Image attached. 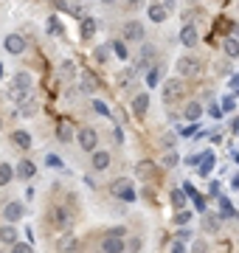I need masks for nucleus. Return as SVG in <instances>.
Listing matches in <instances>:
<instances>
[{
  "label": "nucleus",
  "instance_id": "f257e3e1",
  "mask_svg": "<svg viewBox=\"0 0 239 253\" xmlns=\"http://www.w3.org/2000/svg\"><path fill=\"white\" fill-rule=\"evenodd\" d=\"M31 96V73L28 71H17L11 79V99L14 101H26Z\"/></svg>",
  "mask_w": 239,
  "mask_h": 253
},
{
  "label": "nucleus",
  "instance_id": "f03ea898",
  "mask_svg": "<svg viewBox=\"0 0 239 253\" xmlns=\"http://www.w3.org/2000/svg\"><path fill=\"white\" fill-rule=\"evenodd\" d=\"M110 194L119 200H127V203H132L135 200V186H132V180H127V177H121V180H116L110 186Z\"/></svg>",
  "mask_w": 239,
  "mask_h": 253
},
{
  "label": "nucleus",
  "instance_id": "7ed1b4c3",
  "mask_svg": "<svg viewBox=\"0 0 239 253\" xmlns=\"http://www.w3.org/2000/svg\"><path fill=\"white\" fill-rule=\"evenodd\" d=\"M152 59H155V45H149V42H144V45H141L138 59L132 62V71H135V73H138V71H149V65H152Z\"/></svg>",
  "mask_w": 239,
  "mask_h": 253
},
{
  "label": "nucleus",
  "instance_id": "20e7f679",
  "mask_svg": "<svg viewBox=\"0 0 239 253\" xmlns=\"http://www.w3.org/2000/svg\"><path fill=\"white\" fill-rule=\"evenodd\" d=\"M76 141H79V146H82L84 152H93V149H96V144H99V132H96L93 126H84V129H79Z\"/></svg>",
  "mask_w": 239,
  "mask_h": 253
},
{
  "label": "nucleus",
  "instance_id": "39448f33",
  "mask_svg": "<svg viewBox=\"0 0 239 253\" xmlns=\"http://www.w3.org/2000/svg\"><path fill=\"white\" fill-rule=\"evenodd\" d=\"M175 68H177V73H180V76H194V73L200 71V62H197L194 56H180Z\"/></svg>",
  "mask_w": 239,
  "mask_h": 253
},
{
  "label": "nucleus",
  "instance_id": "423d86ee",
  "mask_svg": "<svg viewBox=\"0 0 239 253\" xmlns=\"http://www.w3.org/2000/svg\"><path fill=\"white\" fill-rule=\"evenodd\" d=\"M124 40H127V42H138V40H144V26H141L138 20L124 23Z\"/></svg>",
  "mask_w": 239,
  "mask_h": 253
},
{
  "label": "nucleus",
  "instance_id": "0eeeda50",
  "mask_svg": "<svg viewBox=\"0 0 239 253\" xmlns=\"http://www.w3.org/2000/svg\"><path fill=\"white\" fill-rule=\"evenodd\" d=\"M23 214H26V206H23L20 200H11V203H6V208H3V217L9 219V222L23 219Z\"/></svg>",
  "mask_w": 239,
  "mask_h": 253
},
{
  "label": "nucleus",
  "instance_id": "6e6552de",
  "mask_svg": "<svg viewBox=\"0 0 239 253\" xmlns=\"http://www.w3.org/2000/svg\"><path fill=\"white\" fill-rule=\"evenodd\" d=\"M51 222H54V228H71V214H68V208L65 206H56L54 211H51Z\"/></svg>",
  "mask_w": 239,
  "mask_h": 253
},
{
  "label": "nucleus",
  "instance_id": "1a4fd4ad",
  "mask_svg": "<svg viewBox=\"0 0 239 253\" xmlns=\"http://www.w3.org/2000/svg\"><path fill=\"white\" fill-rule=\"evenodd\" d=\"M180 93H183V84H180L177 79H169L163 84V101L166 104H172L175 99H180Z\"/></svg>",
  "mask_w": 239,
  "mask_h": 253
},
{
  "label": "nucleus",
  "instance_id": "9d476101",
  "mask_svg": "<svg viewBox=\"0 0 239 253\" xmlns=\"http://www.w3.org/2000/svg\"><path fill=\"white\" fill-rule=\"evenodd\" d=\"M3 45H6V51H9V54H23V51H26V40H23L20 34H9Z\"/></svg>",
  "mask_w": 239,
  "mask_h": 253
},
{
  "label": "nucleus",
  "instance_id": "9b49d317",
  "mask_svg": "<svg viewBox=\"0 0 239 253\" xmlns=\"http://www.w3.org/2000/svg\"><path fill=\"white\" fill-rule=\"evenodd\" d=\"M197 40H200V34H197V28H194V26H183V28H180V42H183L186 48H194V45H197Z\"/></svg>",
  "mask_w": 239,
  "mask_h": 253
},
{
  "label": "nucleus",
  "instance_id": "f8f14e48",
  "mask_svg": "<svg viewBox=\"0 0 239 253\" xmlns=\"http://www.w3.org/2000/svg\"><path fill=\"white\" fill-rule=\"evenodd\" d=\"M127 248V245L121 242V236H113V234H107V239L101 242V251H107V253H121Z\"/></svg>",
  "mask_w": 239,
  "mask_h": 253
},
{
  "label": "nucleus",
  "instance_id": "ddd939ff",
  "mask_svg": "<svg viewBox=\"0 0 239 253\" xmlns=\"http://www.w3.org/2000/svg\"><path fill=\"white\" fill-rule=\"evenodd\" d=\"M17 242V228L6 222V225H0V245H14Z\"/></svg>",
  "mask_w": 239,
  "mask_h": 253
},
{
  "label": "nucleus",
  "instance_id": "4468645a",
  "mask_svg": "<svg viewBox=\"0 0 239 253\" xmlns=\"http://www.w3.org/2000/svg\"><path fill=\"white\" fill-rule=\"evenodd\" d=\"M37 110H40V104L34 99H31V96H28L26 101H20V113L17 116H23V118H34L37 116Z\"/></svg>",
  "mask_w": 239,
  "mask_h": 253
},
{
  "label": "nucleus",
  "instance_id": "2eb2a0df",
  "mask_svg": "<svg viewBox=\"0 0 239 253\" xmlns=\"http://www.w3.org/2000/svg\"><path fill=\"white\" fill-rule=\"evenodd\" d=\"M93 169H96V172H104V169H107V166H110V152H96V149H93Z\"/></svg>",
  "mask_w": 239,
  "mask_h": 253
},
{
  "label": "nucleus",
  "instance_id": "dca6fc26",
  "mask_svg": "<svg viewBox=\"0 0 239 253\" xmlns=\"http://www.w3.org/2000/svg\"><path fill=\"white\" fill-rule=\"evenodd\" d=\"M222 225V217H217V214H202V228L208 231V234H217Z\"/></svg>",
  "mask_w": 239,
  "mask_h": 253
},
{
  "label": "nucleus",
  "instance_id": "f3484780",
  "mask_svg": "<svg viewBox=\"0 0 239 253\" xmlns=\"http://www.w3.org/2000/svg\"><path fill=\"white\" fill-rule=\"evenodd\" d=\"M166 17H169V11H166L163 3H152V6H149V20H152V23H163Z\"/></svg>",
  "mask_w": 239,
  "mask_h": 253
},
{
  "label": "nucleus",
  "instance_id": "a211bd4d",
  "mask_svg": "<svg viewBox=\"0 0 239 253\" xmlns=\"http://www.w3.org/2000/svg\"><path fill=\"white\" fill-rule=\"evenodd\" d=\"M147 107H149V93H138V96L132 99V113H135V116H144Z\"/></svg>",
  "mask_w": 239,
  "mask_h": 253
},
{
  "label": "nucleus",
  "instance_id": "6ab92c4d",
  "mask_svg": "<svg viewBox=\"0 0 239 253\" xmlns=\"http://www.w3.org/2000/svg\"><path fill=\"white\" fill-rule=\"evenodd\" d=\"M222 51H225L231 59H237L239 56V40L237 37H225V40H222Z\"/></svg>",
  "mask_w": 239,
  "mask_h": 253
},
{
  "label": "nucleus",
  "instance_id": "aec40b11",
  "mask_svg": "<svg viewBox=\"0 0 239 253\" xmlns=\"http://www.w3.org/2000/svg\"><path fill=\"white\" fill-rule=\"evenodd\" d=\"M183 116L189 118V121H200L202 104H200V101H189V104H186V110H183Z\"/></svg>",
  "mask_w": 239,
  "mask_h": 253
},
{
  "label": "nucleus",
  "instance_id": "412c9836",
  "mask_svg": "<svg viewBox=\"0 0 239 253\" xmlns=\"http://www.w3.org/2000/svg\"><path fill=\"white\" fill-rule=\"evenodd\" d=\"M197 169H200V174L205 177V174L214 169V152H202V158H200V163H197Z\"/></svg>",
  "mask_w": 239,
  "mask_h": 253
},
{
  "label": "nucleus",
  "instance_id": "4be33fe9",
  "mask_svg": "<svg viewBox=\"0 0 239 253\" xmlns=\"http://www.w3.org/2000/svg\"><path fill=\"white\" fill-rule=\"evenodd\" d=\"M183 191H186V197H192V200H194V206L200 208V211H205V197L194 191V186H192V183H186V186H183Z\"/></svg>",
  "mask_w": 239,
  "mask_h": 253
},
{
  "label": "nucleus",
  "instance_id": "5701e85b",
  "mask_svg": "<svg viewBox=\"0 0 239 253\" xmlns=\"http://www.w3.org/2000/svg\"><path fill=\"white\" fill-rule=\"evenodd\" d=\"M11 144L20 146V149H31V135H28V132H23V129H17V132L11 135Z\"/></svg>",
  "mask_w": 239,
  "mask_h": 253
},
{
  "label": "nucleus",
  "instance_id": "b1692460",
  "mask_svg": "<svg viewBox=\"0 0 239 253\" xmlns=\"http://www.w3.org/2000/svg\"><path fill=\"white\" fill-rule=\"evenodd\" d=\"M56 135H59V141H62V144L74 141V126L68 124V121H62V124L56 126Z\"/></svg>",
  "mask_w": 239,
  "mask_h": 253
},
{
  "label": "nucleus",
  "instance_id": "393cba45",
  "mask_svg": "<svg viewBox=\"0 0 239 253\" xmlns=\"http://www.w3.org/2000/svg\"><path fill=\"white\" fill-rule=\"evenodd\" d=\"M59 76H62L65 82H71V79L76 76V65L71 62V59H65V62L59 65Z\"/></svg>",
  "mask_w": 239,
  "mask_h": 253
},
{
  "label": "nucleus",
  "instance_id": "a878e982",
  "mask_svg": "<svg viewBox=\"0 0 239 253\" xmlns=\"http://www.w3.org/2000/svg\"><path fill=\"white\" fill-rule=\"evenodd\" d=\"M34 172H37V169H34L31 161H20V166L14 169V174H20V177H34Z\"/></svg>",
  "mask_w": 239,
  "mask_h": 253
},
{
  "label": "nucleus",
  "instance_id": "bb28decb",
  "mask_svg": "<svg viewBox=\"0 0 239 253\" xmlns=\"http://www.w3.org/2000/svg\"><path fill=\"white\" fill-rule=\"evenodd\" d=\"M160 79H163V73H160V68H155V65H149L147 84H149V87H155V84H160Z\"/></svg>",
  "mask_w": 239,
  "mask_h": 253
},
{
  "label": "nucleus",
  "instance_id": "cd10ccee",
  "mask_svg": "<svg viewBox=\"0 0 239 253\" xmlns=\"http://www.w3.org/2000/svg\"><path fill=\"white\" fill-rule=\"evenodd\" d=\"M11 177H14V169H11L9 163H0V186H9Z\"/></svg>",
  "mask_w": 239,
  "mask_h": 253
},
{
  "label": "nucleus",
  "instance_id": "c85d7f7f",
  "mask_svg": "<svg viewBox=\"0 0 239 253\" xmlns=\"http://www.w3.org/2000/svg\"><path fill=\"white\" fill-rule=\"evenodd\" d=\"M220 217H237V211H234L228 197H220Z\"/></svg>",
  "mask_w": 239,
  "mask_h": 253
},
{
  "label": "nucleus",
  "instance_id": "c756f323",
  "mask_svg": "<svg viewBox=\"0 0 239 253\" xmlns=\"http://www.w3.org/2000/svg\"><path fill=\"white\" fill-rule=\"evenodd\" d=\"M172 206H175V208H186V191L183 189L172 191Z\"/></svg>",
  "mask_w": 239,
  "mask_h": 253
},
{
  "label": "nucleus",
  "instance_id": "7c9ffc66",
  "mask_svg": "<svg viewBox=\"0 0 239 253\" xmlns=\"http://www.w3.org/2000/svg\"><path fill=\"white\" fill-rule=\"evenodd\" d=\"M79 87H82V93H96V79L93 76H82Z\"/></svg>",
  "mask_w": 239,
  "mask_h": 253
},
{
  "label": "nucleus",
  "instance_id": "2f4dec72",
  "mask_svg": "<svg viewBox=\"0 0 239 253\" xmlns=\"http://www.w3.org/2000/svg\"><path fill=\"white\" fill-rule=\"evenodd\" d=\"M177 163H180V155H177V152H169V155L163 158V166H166V169H172V166H177Z\"/></svg>",
  "mask_w": 239,
  "mask_h": 253
},
{
  "label": "nucleus",
  "instance_id": "473e14b6",
  "mask_svg": "<svg viewBox=\"0 0 239 253\" xmlns=\"http://www.w3.org/2000/svg\"><path fill=\"white\" fill-rule=\"evenodd\" d=\"M113 48H116V56H119V59H127V56H129V51H127L124 42H113Z\"/></svg>",
  "mask_w": 239,
  "mask_h": 253
},
{
  "label": "nucleus",
  "instance_id": "72a5a7b5",
  "mask_svg": "<svg viewBox=\"0 0 239 253\" xmlns=\"http://www.w3.org/2000/svg\"><path fill=\"white\" fill-rule=\"evenodd\" d=\"M93 31H96V23H93V20H84V23H82V34L84 37H93Z\"/></svg>",
  "mask_w": 239,
  "mask_h": 253
},
{
  "label": "nucleus",
  "instance_id": "f704fd0d",
  "mask_svg": "<svg viewBox=\"0 0 239 253\" xmlns=\"http://www.w3.org/2000/svg\"><path fill=\"white\" fill-rule=\"evenodd\" d=\"M107 56H110V45H99V51H96V59H99V62H104Z\"/></svg>",
  "mask_w": 239,
  "mask_h": 253
},
{
  "label": "nucleus",
  "instance_id": "c9c22d12",
  "mask_svg": "<svg viewBox=\"0 0 239 253\" xmlns=\"http://www.w3.org/2000/svg\"><path fill=\"white\" fill-rule=\"evenodd\" d=\"M189 219H192V214H189L186 208H177V222H180V225H186Z\"/></svg>",
  "mask_w": 239,
  "mask_h": 253
},
{
  "label": "nucleus",
  "instance_id": "e433bc0d",
  "mask_svg": "<svg viewBox=\"0 0 239 253\" xmlns=\"http://www.w3.org/2000/svg\"><path fill=\"white\" fill-rule=\"evenodd\" d=\"M11 248H14V253H31V245H26V242H14Z\"/></svg>",
  "mask_w": 239,
  "mask_h": 253
},
{
  "label": "nucleus",
  "instance_id": "4c0bfd02",
  "mask_svg": "<svg viewBox=\"0 0 239 253\" xmlns=\"http://www.w3.org/2000/svg\"><path fill=\"white\" fill-rule=\"evenodd\" d=\"M93 110H96V113H101V116H110L107 104H101V101H93Z\"/></svg>",
  "mask_w": 239,
  "mask_h": 253
},
{
  "label": "nucleus",
  "instance_id": "58836bf2",
  "mask_svg": "<svg viewBox=\"0 0 239 253\" xmlns=\"http://www.w3.org/2000/svg\"><path fill=\"white\" fill-rule=\"evenodd\" d=\"M48 31H51V34H59V20H56V17L48 20Z\"/></svg>",
  "mask_w": 239,
  "mask_h": 253
},
{
  "label": "nucleus",
  "instance_id": "ea45409f",
  "mask_svg": "<svg viewBox=\"0 0 239 253\" xmlns=\"http://www.w3.org/2000/svg\"><path fill=\"white\" fill-rule=\"evenodd\" d=\"M220 110H225V113H228V110H234V99H231V96H225V99H222V104H220Z\"/></svg>",
  "mask_w": 239,
  "mask_h": 253
},
{
  "label": "nucleus",
  "instance_id": "a19ab883",
  "mask_svg": "<svg viewBox=\"0 0 239 253\" xmlns=\"http://www.w3.org/2000/svg\"><path fill=\"white\" fill-rule=\"evenodd\" d=\"M141 245H144V242H141L138 236H132V239H129V245H127V248H129V251H141Z\"/></svg>",
  "mask_w": 239,
  "mask_h": 253
},
{
  "label": "nucleus",
  "instance_id": "79ce46f5",
  "mask_svg": "<svg viewBox=\"0 0 239 253\" xmlns=\"http://www.w3.org/2000/svg\"><path fill=\"white\" fill-rule=\"evenodd\" d=\"M45 161H48V166H62V161H59V158H56V155H48Z\"/></svg>",
  "mask_w": 239,
  "mask_h": 253
},
{
  "label": "nucleus",
  "instance_id": "37998d69",
  "mask_svg": "<svg viewBox=\"0 0 239 253\" xmlns=\"http://www.w3.org/2000/svg\"><path fill=\"white\" fill-rule=\"evenodd\" d=\"M175 141H177V138L172 135V132H169V135H163V146H175Z\"/></svg>",
  "mask_w": 239,
  "mask_h": 253
},
{
  "label": "nucleus",
  "instance_id": "c03bdc74",
  "mask_svg": "<svg viewBox=\"0 0 239 253\" xmlns=\"http://www.w3.org/2000/svg\"><path fill=\"white\" fill-rule=\"evenodd\" d=\"M211 118H222V110H220V104H211Z\"/></svg>",
  "mask_w": 239,
  "mask_h": 253
},
{
  "label": "nucleus",
  "instance_id": "a18cd8bd",
  "mask_svg": "<svg viewBox=\"0 0 239 253\" xmlns=\"http://www.w3.org/2000/svg\"><path fill=\"white\" fill-rule=\"evenodd\" d=\"M149 172H152V166H149V163H141V166H138V174H149Z\"/></svg>",
  "mask_w": 239,
  "mask_h": 253
},
{
  "label": "nucleus",
  "instance_id": "49530a36",
  "mask_svg": "<svg viewBox=\"0 0 239 253\" xmlns=\"http://www.w3.org/2000/svg\"><path fill=\"white\" fill-rule=\"evenodd\" d=\"M160 3H163V6H166V11H169V14L175 11V0H160Z\"/></svg>",
  "mask_w": 239,
  "mask_h": 253
},
{
  "label": "nucleus",
  "instance_id": "de8ad7c7",
  "mask_svg": "<svg viewBox=\"0 0 239 253\" xmlns=\"http://www.w3.org/2000/svg\"><path fill=\"white\" fill-rule=\"evenodd\" d=\"M172 251H175V253H183L186 248H183V242H172Z\"/></svg>",
  "mask_w": 239,
  "mask_h": 253
},
{
  "label": "nucleus",
  "instance_id": "09e8293b",
  "mask_svg": "<svg viewBox=\"0 0 239 253\" xmlns=\"http://www.w3.org/2000/svg\"><path fill=\"white\" fill-rule=\"evenodd\" d=\"M231 186H234V189H239V174L234 177V180H231Z\"/></svg>",
  "mask_w": 239,
  "mask_h": 253
},
{
  "label": "nucleus",
  "instance_id": "8fccbe9b",
  "mask_svg": "<svg viewBox=\"0 0 239 253\" xmlns=\"http://www.w3.org/2000/svg\"><path fill=\"white\" fill-rule=\"evenodd\" d=\"M234 132H237V135H239V118H237V121H234Z\"/></svg>",
  "mask_w": 239,
  "mask_h": 253
},
{
  "label": "nucleus",
  "instance_id": "3c124183",
  "mask_svg": "<svg viewBox=\"0 0 239 253\" xmlns=\"http://www.w3.org/2000/svg\"><path fill=\"white\" fill-rule=\"evenodd\" d=\"M129 3H132V6H141V0H129Z\"/></svg>",
  "mask_w": 239,
  "mask_h": 253
},
{
  "label": "nucleus",
  "instance_id": "603ef678",
  "mask_svg": "<svg viewBox=\"0 0 239 253\" xmlns=\"http://www.w3.org/2000/svg\"><path fill=\"white\" fill-rule=\"evenodd\" d=\"M101 3H107V6H113V3H116V0H101Z\"/></svg>",
  "mask_w": 239,
  "mask_h": 253
},
{
  "label": "nucleus",
  "instance_id": "864d4df0",
  "mask_svg": "<svg viewBox=\"0 0 239 253\" xmlns=\"http://www.w3.org/2000/svg\"><path fill=\"white\" fill-rule=\"evenodd\" d=\"M0 76H3V62H0Z\"/></svg>",
  "mask_w": 239,
  "mask_h": 253
},
{
  "label": "nucleus",
  "instance_id": "5fc2aeb1",
  "mask_svg": "<svg viewBox=\"0 0 239 253\" xmlns=\"http://www.w3.org/2000/svg\"><path fill=\"white\" fill-rule=\"evenodd\" d=\"M237 163H239V155H237Z\"/></svg>",
  "mask_w": 239,
  "mask_h": 253
}]
</instances>
